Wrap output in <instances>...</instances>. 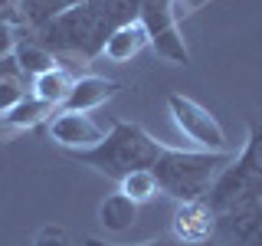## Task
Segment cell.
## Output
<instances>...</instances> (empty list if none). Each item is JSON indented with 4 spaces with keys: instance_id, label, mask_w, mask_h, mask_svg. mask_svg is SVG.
<instances>
[{
    "instance_id": "cell-1",
    "label": "cell",
    "mask_w": 262,
    "mask_h": 246,
    "mask_svg": "<svg viewBox=\"0 0 262 246\" xmlns=\"http://www.w3.org/2000/svg\"><path fill=\"white\" fill-rule=\"evenodd\" d=\"M138 10H141V0H82L79 7H72L59 20L36 30L33 39L39 46H46L53 56L69 53L89 63L102 53L112 30L138 20Z\"/></svg>"
},
{
    "instance_id": "cell-5",
    "label": "cell",
    "mask_w": 262,
    "mask_h": 246,
    "mask_svg": "<svg viewBox=\"0 0 262 246\" xmlns=\"http://www.w3.org/2000/svg\"><path fill=\"white\" fill-rule=\"evenodd\" d=\"M167 109H170V115H174V125L184 131L200 151H229L223 125H220L216 115H213L210 109H203L196 98L170 92L167 95Z\"/></svg>"
},
{
    "instance_id": "cell-8",
    "label": "cell",
    "mask_w": 262,
    "mask_h": 246,
    "mask_svg": "<svg viewBox=\"0 0 262 246\" xmlns=\"http://www.w3.org/2000/svg\"><path fill=\"white\" fill-rule=\"evenodd\" d=\"M170 230H174V240L187 243V246H210L213 236H216V213L207 203V197L177 203Z\"/></svg>"
},
{
    "instance_id": "cell-4",
    "label": "cell",
    "mask_w": 262,
    "mask_h": 246,
    "mask_svg": "<svg viewBox=\"0 0 262 246\" xmlns=\"http://www.w3.org/2000/svg\"><path fill=\"white\" fill-rule=\"evenodd\" d=\"M207 203L213 207L216 217L220 213L243 210V207H256V203H262V174L236 154L216 174V180H213V187L207 194Z\"/></svg>"
},
{
    "instance_id": "cell-12",
    "label": "cell",
    "mask_w": 262,
    "mask_h": 246,
    "mask_svg": "<svg viewBox=\"0 0 262 246\" xmlns=\"http://www.w3.org/2000/svg\"><path fill=\"white\" fill-rule=\"evenodd\" d=\"M72 82H76V76H72L66 66H53V69L39 72V76L30 82V89H33V95L43 98L46 105H53V109H62L66 95H69V89H72Z\"/></svg>"
},
{
    "instance_id": "cell-14",
    "label": "cell",
    "mask_w": 262,
    "mask_h": 246,
    "mask_svg": "<svg viewBox=\"0 0 262 246\" xmlns=\"http://www.w3.org/2000/svg\"><path fill=\"white\" fill-rule=\"evenodd\" d=\"M27 82L30 79L23 76V69L16 66L13 56L0 59V115H7L16 102L27 98Z\"/></svg>"
},
{
    "instance_id": "cell-17",
    "label": "cell",
    "mask_w": 262,
    "mask_h": 246,
    "mask_svg": "<svg viewBox=\"0 0 262 246\" xmlns=\"http://www.w3.org/2000/svg\"><path fill=\"white\" fill-rule=\"evenodd\" d=\"M118 184H121V194H128L135 203H144V200H151L154 194H161V187H158V177H154V171H135V174L121 177Z\"/></svg>"
},
{
    "instance_id": "cell-15",
    "label": "cell",
    "mask_w": 262,
    "mask_h": 246,
    "mask_svg": "<svg viewBox=\"0 0 262 246\" xmlns=\"http://www.w3.org/2000/svg\"><path fill=\"white\" fill-rule=\"evenodd\" d=\"M13 59H16V66L23 69V76H27L30 82L36 79L39 72H46V69H53V66H56V56L49 53L46 46H39L33 36L20 39V43L13 46Z\"/></svg>"
},
{
    "instance_id": "cell-9",
    "label": "cell",
    "mask_w": 262,
    "mask_h": 246,
    "mask_svg": "<svg viewBox=\"0 0 262 246\" xmlns=\"http://www.w3.org/2000/svg\"><path fill=\"white\" fill-rule=\"evenodd\" d=\"M121 92V82L105 79V76H82L72 82L69 95L62 102V112H92L98 105H105L112 95Z\"/></svg>"
},
{
    "instance_id": "cell-16",
    "label": "cell",
    "mask_w": 262,
    "mask_h": 246,
    "mask_svg": "<svg viewBox=\"0 0 262 246\" xmlns=\"http://www.w3.org/2000/svg\"><path fill=\"white\" fill-rule=\"evenodd\" d=\"M49 112H53V105H46L43 98H36V95H27L7 115H0V121H4L7 128H33V125H39V121H46Z\"/></svg>"
},
{
    "instance_id": "cell-6",
    "label": "cell",
    "mask_w": 262,
    "mask_h": 246,
    "mask_svg": "<svg viewBox=\"0 0 262 246\" xmlns=\"http://www.w3.org/2000/svg\"><path fill=\"white\" fill-rule=\"evenodd\" d=\"M177 0H141V10H138V20L144 23L147 39H151L154 53L164 56L167 63H190V53L184 46V36L177 30Z\"/></svg>"
},
{
    "instance_id": "cell-2",
    "label": "cell",
    "mask_w": 262,
    "mask_h": 246,
    "mask_svg": "<svg viewBox=\"0 0 262 246\" xmlns=\"http://www.w3.org/2000/svg\"><path fill=\"white\" fill-rule=\"evenodd\" d=\"M164 148L167 145H161L158 138H151L141 125L115 118L112 131L95 148H89V151H72L69 158L85 164V168H95L98 174H105L112 180H121V177L135 174V171H151L154 161L164 154Z\"/></svg>"
},
{
    "instance_id": "cell-10",
    "label": "cell",
    "mask_w": 262,
    "mask_h": 246,
    "mask_svg": "<svg viewBox=\"0 0 262 246\" xmlns=\"http://www.w3.org/2000/svg\"><path fill=\"white\" fill-rule=\"evenodd\" d=\"M144 46H151L144 23L131 20V23H121L118 30L108 33V39H105V46H102V56L112 59V63H128V59H135Z\"/></svg>"
},
{
    "instance_id": "cell-18",
    "label": "cell",
    "mask_w": 262,
    "mask_h": 246,
    "mask_svg": "<svg viewBox=\"0 0 262 246\" xmlns=\"http://www.w3.org/2000/svg\"><path fill=\"white\" fill-rule=\"evenodd\" d=\"M33 246H72V236L66 233L59 223H46V227L36 230V240H33Z\"/></svg>"
},
{
    "instance_id": "cell-13",
    "label": "cell",
    "mask_w": 262,
    "mask_h": 246,
    "mask_svg": "<svg viewBox=\"0 0 262 246\" xmlns=\"http://www.w3.org/2000/svg\"><path fill=\"white\" fill-rule=\"evenodd\" d=\"M135 220H138V203L121 191L108 194L102 203H98V223L105 230H112V233H125Z\"/></svg>"
},
{
    "instance_id": "cell-3",
    "label": "cell",
    "mask_w": 262,
    "mask_h": 246,
    "mask_svg": "<svg viewBox=\"0 0 262 246\" xmlns=\"http://www.w3.org/2000/svg\"><path fill=\"white\" fill-rule=\"evenodd\" d=\"M233 158L236 154L229 151H177V148H164V154L154 161L151 171L158 177L161 194L184 203V200H203L210 194L216 174Z\"/></svg>"
},
{
    "instance_id": "cell-11",
    "label": "cell",
    "mask_w": 262,
    "mask_h": 246,
    "mask_svg": "<svg viewBox=\"0 0 262 246\" xmlns=\"http://www.w3.org/2000/svg\"><path fill=\"white\" fill-rule=\"evenodd\" d=\"M82 0H16V13H20V23L36 33L49 27L53 20H59L62 13H69L72 7H79Z\"/></svg>"
},
{
    "instance_id": "cell-7",
    "label": "cell",
    "mask_w": 262,
    "mask_h": 246,
    "mask_svg": "<svg viewBox=\"0 0 262 246\" xmlns=\"http://www.w3.org/2000/svg\"><path fill=\"white\" fill-rule=\"evenodd\" d=\"M46 135H49V141H56L66 154H72V151H89V148H95L105 138V131L98 128L85 112H62L59 109L49 118Z\"/></svg>"
}]
</instances>
